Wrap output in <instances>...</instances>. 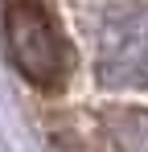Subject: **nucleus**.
Listing matches in <instances>:
<instances>
[{"instance_id": "obj_1", "label": "nucleus", "mask_w": 148, "mask_h": 152, "mask_svg": "<svg viewBox=\"0 0 148 152\" xmlns=\"http://www.w3.org/2000/svg\"><path fill=\"white\" fill-rule=\"evenodd\" d=\"M4 45L12 66L33 86H58L66 74V45L41 0H4Z\"/></svg>"}, {"instance_id": "obj_2", "label": "nucleus", "mask_w": 148, "mask_h": 152, "mask_svg": "<svg viewBox=\"0 0 148 152\" xmlns=\"http://www.w3.org/2000/svg\"><path fill=\"white\" fill-rule=\"evenodd\" d=\"M95 62L103 86H148V4L127 0L103 12L95 37Z\"/></svg>"}, {"instance_id": "obj_3", "label": "nucleus", "mask_w": 148, "mask_h": 152, "mask_svg": "<svg viewBox=\"0 0 148 152\" xmlns=\"http://www.w3.org/2000/svg\"><path fill=\"white\" fill-rule=\"evenodd\" d=\"M107 127L119 152H148V111H111Z\"/></svg>"}]
</instances>
